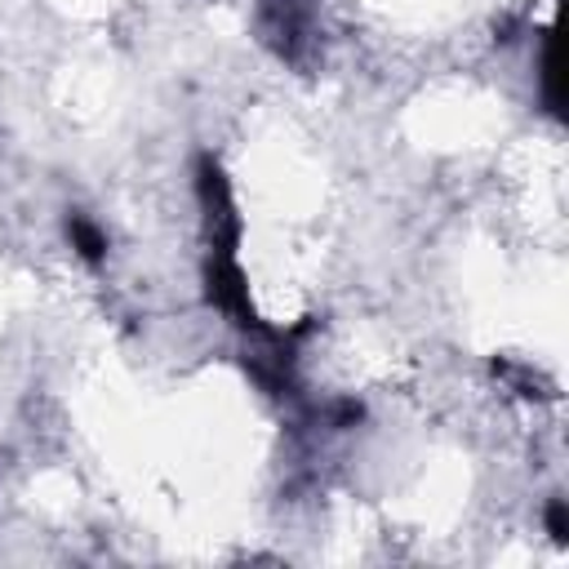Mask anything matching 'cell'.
Here are the masks:
<instances>
[{
  "instance_id": "6da1fadb",
  "label": "cell",
  "mask_w": 569,
  "mask_h": 569,
  "mask_svg": "<svg viewBox=\"0 0 569 569\" xmlns=\"http://www.w3.org/2000/svg\"><path fill=\"white\" fill-rule=\"evenodd\" d=\"M67 236H71V244L80 249L84 262H98V258L107 253V236H102L93 222H84V218H71V222H67Z\"/></svg>"
},
{
  "instance_id": "7a4b0ae2",
  "label": "cell",
  "mask_w": 569,
  "mask_h": 569,
  "mask_svg": "<svg viewBox=\"0 0 569 569\" xmlns=\"http://www.w3.org/2000/svg\"><path fill=\"white\" fill-rule=\"evenodd\" d=\"M538 67H542V71H538V76H542V102H547V111L556 116V111H560V107H556L560 98H556V40H551V31L542 36V62H538Z\"/></svg>"
},
{
  "instance_id": "3957f363",
  "label": "cell",
  "mask_w": 569,
  "mask_h": 569,
  "mask_svg": "<svg viewBox=\"0 0 569 569\" xmlns=\"http://www.w3.org/2000/svg\"><path fill=\"white\" fill-rule=\"evenodd\" d=\"M547 529H551L556 542H565V502H560V498L547 507Z\"/></svg>"
}]
</instances>
